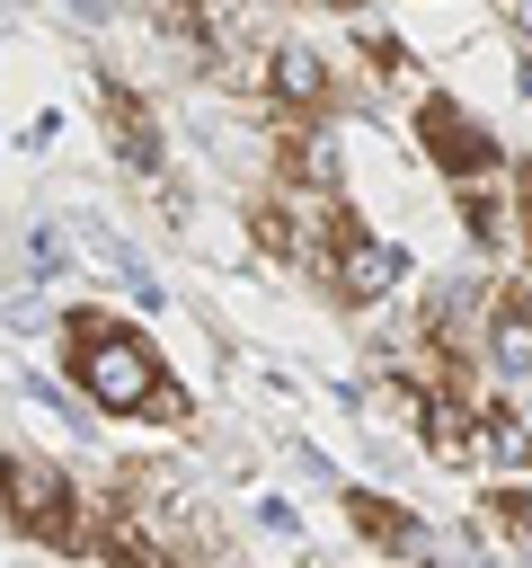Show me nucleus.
I'll list each match as a JSON object with an SVG mask.
<instances>
[{
    "mask_svg": "<svg viewBox=\"0 0 532 568\" xmlns=\"http://www.w3.org/2000/svg\"><path fill=\"white\" fill-rule=\"evenodd\" d=\"M62 373H71V390H80L98 417H168V426L195 417V399L168 382L160 337L133 328V320H115V311H89V302H80V311L62 320Z\"/></svg>",
    "mask_w": 532,
    "mask_h": 568,
    "instance_id": "nucleus-1",
    "label": "nucleus"
},
{
    "mask_svg": "<svg viewBox=\"0 0 532 568\" xmlns=\"http://www.w3.org/2000/svg\"><path fill=\"white\" fill-rule=\"evenodd\" d=\"M0 524L53 559H89L98 488H80L53 453H0Z\"/></svg>",
    "mask_w": 532,
    "mask_h": 568,
    "instance_id": "nucleus-2",
    "label": "nucleus"
},
{
    "mask_svg": "<svg viewBox=\"0 0 532 568\" xmlns=\"http://www.w3.org/2000/svg\"><path fill=\"white\" fill-rule=\"evenodd\" d=\"M408 142H417V160L443 178V186H479V178H505V151H497V133L461 106V98H443V89H417L408 98Z\"/></svg>",
    "mask_w": 532,
    "mask_h": 568,
    "instance_id": "nucleus-3",
    "label": "nucleus"
},
{
    "mask_svg": "<svg viewBox=\"0 0 532 568\" xmlns=\"http://www.w3.org/2000/svg\"><path fill=\"white\" fill-rule=\"evenodd\" d=\"M355 417L372 426V444H417V435H426V382H417L408 364L364 373V382H355Z\"/></svg>",
    "mask_w": 532,
    "mask_h": 568,
    "instance_id": "nucleus-4",
    "label": "nucleus"
},
{
    "mask_svg": "<svg viewBox=\"0 0 532 568\" xmlns=\"http://www.w3.org/2000/svg\"><path fill=\"white\" fill-rule=\"evenodd\" d=\"M390 293H399V248H390V240L364 222V231L346 240L337 275H328V302H337V311H381Z\"/></svg>",
    "mask_w": 532,
    "mask_h": 568,
    "instance_id": "nucleus-5",
    "label": "nucleus"
},
{
    "mask_svg": "<svg viewBox=\"0 0 532 568\" xmlns=\"http://www.w3.org/2000/svg\"><path fill=\"white\" fill-rule=\"evenodd\" d=\"M98 115H106V142H115V160H124L133 178H151V186H160V178H168V142H160V115H151L133 89H106V98H98Z\"/></svg>",
    "mask_w": 532,
    "mask_h": 568,
    "instance_id": "nucleus-6",
    "label": "nucleus"
},
{
    "mask_svg": "<svg viewBox=\"0 0 532 568\" xmlns=\"http://www.w3.org/2000/svg\"><path fill=\"white\" fill-rule=\"evenodd\" d=\"M346 532H355L364 550H381V559H417V550H426V524H417L399 497H381V488H346Z\"/></svg>",
    "mask_w": 532,
    "mask_h": 568,
    "instance_id": "nucleus-7",
    "label": "nucleus"
},
{
    "mask_svg": "<svg viewBox=\"0 0 532 568\" xmlns=\"http://www.w3.org/2000/svg\"><path fill=\"white\" fill-rule=\"evenodd\" d=\"M505 222H514V266L532 275V160H505Z\"/></svg>",
    "mask_w": 532,
    "mask_h": 568,
    "instance_id": "nucleus-8",
    "label": "nucleus"
},
{
    "mask_svg": "<svg viewBox=\"0 0 532 568\" xmlns=\"http://www.w3.org/2000/svg\"><path fill=\"white\" fill-rule=\"evenodd\" d=\"M488 524H505V532H532V479H505V497L488 506Z\"/></svg>",
    "mask_w": 532,
    "mask_h": 568,
    "instance_id": "nucleus-9",
    "label": "nucleus"
}]
</instances>
